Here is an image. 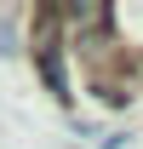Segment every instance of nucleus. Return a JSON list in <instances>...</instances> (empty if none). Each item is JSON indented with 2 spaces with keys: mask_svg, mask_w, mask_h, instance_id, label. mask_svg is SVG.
Masks as SVG:
<instances>
[{
  "mask_svg": "<svg viewBox=\"0 0 143 149\" xmlns=\"http://www.w3.org/2000/svg\"><path fill=\"white\" fill-rule=\"evenodd\" d=\"M35 63H40V74H46V86H52L57 97H74L69 92V74H63V40L57 35H40L35 40Z\"/></svg>",
  "mask_w": 143,
  "mask_h": 149,
  "instance_id": "f257e3e1",
  "label": "nucleus"
}]
</instances>
